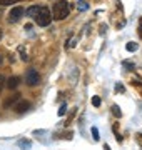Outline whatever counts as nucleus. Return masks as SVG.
Wrapping results in <instances>:
<instances>
[{
	"mask_svg": "<svg viewBox=\"0 0 142 150\" xmlns=\"http://www.w3.org/2000/svg\"><path fill=\"white\" fill-rule=\"evenodd\" d=\"M2 88H4V77L0 75V90H2Z\"/></svg>",
	"mask_w": 142,
	"mask_h": 150,
	"instance_id": "nucleus-26",
	"label": "nucleus"
},
{
	"mask_svg": "<svg viewBox=\"0 0 142 150\" xmlns=\"http://www.w3.org/2000/svg\"><path fill=\"white\" fill-rule=\"evenodd\" d=\"M92 135H94V140H99V130H97V127H92Z\"/></svg>",
	"mask_w": 142,
	"mask_h": 150,
	"instance_id": "nucleus-21",
	"label": "nucleus"
},
{
	"mask_svg": "<svg viewBox=\"0 0 142 150\" xmlns=\"http://www.w3.org/2000/svg\"><path fill=\"white\" fill-rule=\"evenodd\" d=\"M18 52H20V59L25 62V60H28V57H27V54H25V50H23V47H18Z\"/></svg>",
	"mask_w": 142,
	"mask_h": 150,
	"instance_id": "nucleus-15",
	"label": "nucleus"
},
{
	"mask_svg": "<svg viewBox=\"0 0 142 150\" xmlns=\"http://www.w3.org/2000/svg\"><path fill=\"white\" fill-rule=\"evenodd\" d=\"M110 110H112V115H114L115 118H120V117H122V112H120V108L117 107V105H112V107H110Z\"/></svg>",
	"mask_w": 142,
	"mask_h": 150,
	"instance_id": "nucleus-10",
	"label": "nucleus"
},
{
	"mask_svg": "<svg viewBox=\"0 0 142 150\" xmlns=\"http://www.w3.org/2000/svg\"><path fill=\"white\" fill-rule=\"evenodd\" d=\"M115 90H117V92H124L126 88H124V85H120V83H117V85H115Z\"/></svg>",
	"mask_w": 142,
	"mask_h": 150,
	"instance_id": "nucleus-24",
	"label": "nucleus"
},
{
	"mask_svg": "<svg viewBox=\"0 0 142 150\" xmlns=\"http://www.w3.org/2000/svg\"><path fill=\"white\" fill-rule=\"evenodd\" d=\"M132 85L136 87L137 90L141 92V95H142V80H139V79H134V80H132Z\"/></svg>",
	"mask_w": 142,
	"mask_h": 150,
	"instance_id": "nucleus-11",
	"label": "nucleus"
},
{
	"mask_svg": "<svg viewBox=\"0 0 142 150\" xmlns=\"http://www.w3.org/2000/svg\"><path fill=\"white\" fill-rule=\"evenodd\" d=\"M18 145H20V147H27V149H30V145H32V142H30V140L22 139V140H18Z\"/></svg>",
	"mask_w": 142,
	"mask_h": 150,
	"instance_id": "nucleus-12",
	"label": "nucleus"
},
{
	"mask_svg": "<svg viewBox=\"0 0 142 150\" xmlns=\"http://www.w3.org/2000/svg\"><path fill=\"white\" fill-rule=\"evenodd\" d=\"M137 33H139V38H142V17L139 18V30H137Z\"/></svg>",
	"mask_w": 142,
	"mask_h": 150,
	"instance_id": "nucleus-22",
	"label": "nucleus"
},
{
	"mask_svg": "<svg viewBox=\"0 0 142 150\" xmlns=\"http://www.w3.org/2000/svg\"><path fill=\"white\" fill-rule=\"evenodd\" d=\"M38 8H40L38 5H32V7H28L27 10H25V15H27V17H35V13L38 12Z\"/></svg>",
	"mask_w": 142,
	"mask_h": 150,
	"instance_id": "nucleus-8",
	"label": "nucleus"
},
{
	"mask_svg": "<svg viewBox=\"0 0 142 150\" xmlns=\"http://www.w3.org/2000/svg\"><path fill=\"white\" fill-rule=\"evenodd\" d=\"M126 48L129 50V52H134V50H137V43L136 42H129L126 45Z\"/></svg>",
	"mask_w": 142,
	"mask_h": 150,
	"instance_id": "nucleus-13",
	"label": "nucleus"
},
{
	"mask_svg": "<svg viewBox=\"0 0 142 150\" xmlns=\"http://www.w3.org/2000/svg\"><path fill=\"white\" fill-rule=\"evenodd\" d=\"M25 82H27V85L30 87H35L40 83V75L35 69H28L27 74H25Z\"/></svg>",
	"mask_w": 142,
	"mask_h": 150,
	"instance_id": "nucleus-3",
	"label": "nucleus"
},
{
	"mask_svg": "<svg viewBox=\"0 0 142 150\" xmlns=\"http://www.w3.org/2000/svg\"><path fill=\"white\" fill-rule=\"evenodd\" d=\"M23 13H25V10H23L22 7H15V8H12L10 13H9V22H10V23H15V22H18L20 18H22Z\"/></svg>",
	"mask_w": 142,
	"mask_h": 150,
	"instance_id": "nucleus-4",
	"label": "nucleus"
},
{
	"mask_svg": "<svg viewBox=\"0 0 142 150\" xmlns=\"http://www.w3.org/2000/svg\"><path fill=\"white\" fill-rule=\"evenodd\" d=\"M2 62H4V55H0V65H2Z\"/></svg>",
	"mask_w": 142,
	"mask_h": 150,
	"instance_id": "nucleus-27",
	"label": "nucleus"
},
{
	"mask_svg": "<svg viewBox=\"0 0 142 150\" xmlns=\"http://www.w3.org/2000/svg\"><path fill=\"white\" fill-rule=\"evenodd\" d=\"M33 18H35L38 27H47V25L50 23V20H52V15H50V10L47 8V7H40Z\"/></svg>",
	"mask_w": 142,
	"mask_h": 150,
	"instance_id": "nucleus-2",
	"label": "nucleus"
},
{
	"mask_svg": "<svg viewBox=\"0 0 142 150\" xmlns=\"http://www.w3.org/2000/svg\"><path fill=\"white\" fill-rule=\"evenodd\" d=\"M30 107H32V103L30 102H27V100H20L17 105H13V110H15L17 113H25V112L30 110Z\"/></svg>",
	"mask_w": 142,
	"mask_h": 150,
	"instance_id": "nucleus-5",
	"label": "nucleus"
},
{
	"mask_svg": "<svg viewBox=\"0 0 142 150\" xmlns=\"http://www.w3.org/2000/svg\"><path fill=\"white\" fill-rule=\"evenodd\" d=\"M136 140H137V144L142 147V134H137V135H136Z\"/></svg>",
	"mask_w": 142,
	"mask_h": 150,
	"instance_id": "nucleus-23",
	"label": "nucleus"
},
{
	"mask_svg": "<svg viewBox=\"0 0 142 150\" xmlns=\"http://www.w3.org/2000/svg\"><path fill=\"white\" fill-rule=\"evenodd\" d=\"M92 105L94 107H100V98L99 97H92Z\"/></svg>",
	"mask_w": 142,
	"mask_h": 150,
	"instance_id": "nucleus-19",
	"label": "nucleus"
},
{
	"mask_svg": "<svg viewBox=\"0 0 142 150\" xmlns=\"http://www.w3.org/2000/svg\"><path fill=\"white\" fill-rule=\"evenodd\" d=\"M62 139L72 140V139H74V132H70V130H69V132H65V134H62Z\"/></svg>",
	"mask_w": 142,
	"mask_h": 150,
	"instance_id": "nucleus-17",
	"label": "nucleus"
},
{
	"mask_svg": "<svg viewBox=\"0 0 142 150\" xmlns=\"http://www.w3.org/2000/svg\"><path fill=\"white\" fill-rule=\"evenodd\" d=\"M67 112V107H65V103H64V105H60V108H59V117H62V115H64V113Z\"/></svg>",
	"mask_w": 142,
	"mask_h": 150,
	"instance_id": "nucleus-20",
	"label": "nucleus"
},
{
	"mask_svg": "<svg viewBox=\"0 0 142 150\" xmlns=\"http://www.w3.org/2000/svg\"><path fill=\"white\" fill-rule=\"evenodd\" d=\"M15 2H20V0H0V5H12Z\"/></svg>",
	"mask_w": 142,
	"mask_h": 150,
	"instance_id": "nucleus-18",
	"label": "nucleus"
},
{
	"mask_svg": "<svg viewBox=\"0 0 142 150\" xmlns=\"http://www.w3.org/2000/svg\"><path fill=\"white\" fill-rule=\"evenodd\" d=\"M2 35H4V33H2V28H0V40H2Z\"/></svg>",
	"mask_w": 142,
	"mask_h": 150,
	"instance_id": "nucleus-28",
	"label": "nucleus"
},
{
	"mask_svg": "<svg viewBox=\"0 0 142 150\" xmlns=\"http://www.w3.org/2000/svg\"><path fill=\"white\" fill-rule=\"evenodd\" d=\"M105 30H107V25H100V33H102V35H104Z\"/></svg>",
	"mask_w": 142,
	"mask_h": 150,
	"instance_id": "nucleus-25",
	"label": "nucleus"
},
{
	"mask_svg": "<svg viewBox=\"0 0 142 150\" xmlns=\"http://www.w3.org/2000/svg\"><path fill=\"white\" fill-rule=\"evenodd\" d=\"M87 2H85V0H79V10H87Z\"/></svg>",
	"mask_w": 142,
	"mask_h": 150,
	"instance_id": "nucleus-14",
	"label": "nucleus"
},
{
	"mask_svg": "<svg viewBox=\"0 0 142 150\" xmlns=\"http://www.w3.org/2000/svg\"><path fill=\"white\" fill-rule=\"evenodd\" d=\"M122 65H124V67H127L129 70H134V62H129V60H124V62H122Z\"/></svg>",
	"mask_w": 142,
	"mask_h": 150,
	"instance_id": "nucleus-16",
	"label": "nucleus"
},
{
	"mask_svg": "<svg viewBox=\"0 0 142 150\" xmlns=\"http://www.w3.org/2000/svg\"><path fill=\"white\" fill-rule=\"evenodd\" d=\"M18 83H20V77H10V79L7 80V87H9V88H15Z\"/></svg>",
	"mask_w": 142,
	"mask_h": 150,
	"instance_id": "nucleus-7",
	"label": "nucleus"
},
{
	"mask_svg": "<svg viewBox=\"0 0 142 150\" xmlns=\"http://www.w3.org/2000/svg\"><path fill=\"white\" fill-rule=\"evenodd\" d=\"M20 98V95L18 93H15V95H12V97H9L5 102H4V108H10V105H15V102Z\"/></svg>",
	"mask_w": 142,
	"mask_h": 150,
	"instance_id": "nucleus-6",
	"label": "nucleus"
},
{
	"mask_svg": "<svg viewBox=\"0 0 142 150\" xmlns=\"http://www.w3.org/2000/svg\"><path fill=\"white\" fill-rule=\"evenodd\" d=\"M52 13H54V18L55 20H64L69 17L70 13V5H69V2L67 0H59V2H55L54 7H52Z\"/></svg>",
	"mask_w": 142,
	"mask_h": 150,
	"instance_id": "nucleus-1",
	"label": "nucleus"
},
{
	"mask_svg": "<svg viewBox=\"0 0 142 150\" xmlns=\"http://www.w3.org/2000/svg\"><path fill=\"white\" fill-rule=\"evenodd\" d=\"M75 113H77V108H72V112L69 113V115H67V118H65V122H64V125H70L72 123V120H74V117H75Z\"/></svg>",
	"mask_w": 142,
	"mask_h": 150,
	"instance_id": "nucleus-9",
	"label": "nucleus"
}]
</instances>
